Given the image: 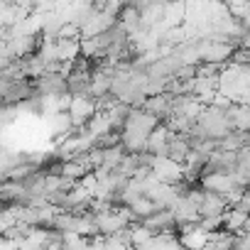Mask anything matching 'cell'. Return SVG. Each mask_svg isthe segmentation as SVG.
Instances as JSON below:
<instances>
[{
    "label": "cell",
    "mask_w": 250,
    "mask_h": 250,
    "mask_svg": "<svg viewBox=\"0 0 250 250\" xmlns=\"http://www.w3.org/2000/svg\"><path fill=\"white\" fill-rule=\"evenodd\" d=\"M196 123L204 128V133L208 138H216V140H223L233 130V125L228 120V108H223L218 103H206Z\"/></svg>",
    "instance_id": "1"
},
{
    "label": "cell",
    "mask_w": 250,
    "mask_h": 250,
    "mask_svg": "<svg viewBox=\"0 0 250 250\" xmlns=\"http://www.w3.org/2000/svg\"><path fill=\"white\" fill-rule=\"evenodd\" d=\"M40 96L37 76H20L13 81H3V103H15L22 105L25 101Z\"/></svg>",
    "instance_id": "2"
},
{
    "label": "cell",
    "mask_w": 250,
    "mask_h": 250,
    "mask_svg": "<svg viewBox=\"0 0 250 250\" xmlns=\"http://www.w3.org/2000/svg\"><path fill=\"white\" fill-rule=\"evenodd\" d=\"M143 108H145L147 113H152L160 123H165L167 118H172V93H169V91L150 93V96L143 101Z\"/></svg>",
    "instance_id": "3"
},
{
    "label": "cell",
    "mask_w": 250,
    "mask_h": 250,
    "mask_svg": "<svg viewBox=\"0 0 250 250\" xmlns=\"http://www.w3.org/2000/svg\"><path fill=\"white\" fill-rule=\"evenodd\" d=\"M37 86H40V96H62V93H69V88H66V74L64 71H44L37 79Z\"/></svg>",
    "instance_id": "4"
},
{
    "label": "cell",
    "mask_w": 250,
    "mask_h": 250,
    "mask_svg": "<svg viewBox=\"0 0 250 250\" xmlns=\"http://www.w3.org/2000/svg\"><path fill=\"white\" fill-rule=\"evenodd\" d=\"M206 189V187H204ZM228 199L221 194V191H213V189H206L204 191V201H201V216H221L228 211Z\"/></svg>",
    "instance_id": "5"
},
{
    "label": "cell",
    "mask_w": 250,
    "mask_h": 250,
    "mask_svg": "<svg viewBox=\"0 0 250 250\" xmlns=\"http://www.w3.org/2000/svg\"><path fill=\"white\" fill-rule=\"evenodd\" d=\"M189 152H191V143H189V138L182 135V133H174L172 140H169L167 157H169L172 162H177V165H184L187 157H189Z\"/></svg>",
    "instance_id": "6"
},
{
    "label": "cell",
    "mask_w": 250,
    "mask_h": 250,
    "mask_svg": "<svg viewBox=\"0 0 250 250\" xmlns=\"http://www.w3.org/2000/svg\"><path fill=\"white\" fill-rule=\"evenodd\" d=\"M248 218H250V213H248L245 208H240V206L233 204V206H228V211L223 213V228L230 230V233H240V230L245 228Z\"/></svg>",
    "instance_id": "7"
},
{
    "label": "cell",
    "mask_w": 250,
    "mask_h": 250,
    "mask_svg": "<svg viewBox=\"0 0 250 250\" xmlns=\"http://www.w3.org/2000/svg\"><path fill=\"white\" fill-rule=\"evenodd\" d=\"M199 228L211 233V230H221L223 228V213L221 216H201L199 218Z\"/></svg>",
    "instance_id": "8"
}]
</instances>
